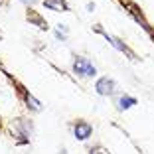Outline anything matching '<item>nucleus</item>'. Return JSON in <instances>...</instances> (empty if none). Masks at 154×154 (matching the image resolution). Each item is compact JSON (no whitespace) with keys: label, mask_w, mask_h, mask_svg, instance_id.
<instances>
[{"label":"nucleus","mask_w":154,"mask_h":154,"mask_svg":"<svg viewBox=\"0 0 154 154\" xmlns=\"http://www.w3.org/2000/svg\"><path fill=\"white\" fill-rule=\"evenodd\" d=\"M73 69H75V73H79V75H83V77H93L95 75V65L91 63L89 59L81 57V55H75V59H73Z\"/></svg>","instance_id":"1"},{"label":"nucleus","mask_w":154,"mask_h":154,"mask_svg":"<svg viewBox=\"0 0 154 154\" xmlns=\"http://www.w3.org/2000/svg\"><path fill=\"white\" fill-rule=\"evenodd\" d=\"M95 89L99 95H113L115 89H117V85H115L113 79H109V77H101L99 81L95 83Z\"/></svg>","instance_id":"2"},{"label":"nucleus","mask_w":154,"mask_h":154,"mask_svg":"<svg viewBox=\"0 0 154 154\" xmlns=\"http://www.w3.org/2000/svg\"><path fill=\"white\" fill-rule=\"evenodd\" d=\"M73 132H75L77 140H87L91 136V132H93V128H91V125L87 121H77L75 127H73Z\"/></svg>","instance_id":"3"},{"label":"nucleus","mask_w":154,"mask_h":154,"mask_svg":"<svg viewBox=\"0 0 154 154\" xmlns=\"http://www.w3.org/2000/svg\"><path fill=\"white\" fill-rule=\"evenodd\" d=\"M44 6L48 10H55V12H65L67 10V4L63 0H44Z\"/></svg>","instance_id":"4"},{"label":"nucleus","mask_w":154,"mask_h":154,"mask_svg":"<svg viewBox=\"0 0 154 154\" xmlns=\"http://www.w3.org/2000/svg\"><path fill=\"white\" fill-rule=\"evenodd\" d=\"M132 105H136V99L134 97H131V95H122L121 99H119V109H131Z\"/></svg>","instance_id":"5"},{"label":"nucleus","mask_w":154,"mask_h":154,"mask_svg":"<svg viewBox=\"0 0 154 154\" xmlns=\"http://www.w3.org/2000/svg\"><path fill=\"white\" fill-rule=\"evenodd\" d=\"M28 20H30V22H34L38 28H42V30H45V28H48V26H45V20H42L40 16H38V14H34V12H28Z\"/></svg>","instance_id":"6"},{"label":"nucleus","mask_w":154,"mask_h":154,"mask_svg":"<svg viewBox=\"0 0 154 154\" xmlns=\"http://www.w3.org/2000/svg\"><path fill=\"white\" fill-rule=\"evenodd\" d=\"M89 154H109V150L105 148V146H101V144H97V146H93V148L89 150Z\"/></svg>","instance_id":"7"},{"label":"nucleus","mask_w":154,"mask_h":154,"mask_svg":"<svg viewBox=\"0 0 154 154\" xmlns=\"http://www.w3.org/2000/svg\"><path fill=\"white\" fill-rule=\"evenodd\" d=\"M26 101H28V103H30V107H32L34 111H40V103H38V101L34 99L32 95H26Z\"/></svg>","instance_id":"8"},{"label":"nucleus","mask_w":154,"mask_h":154,"mask_svg":"<svg viewBox=\"0 0 154 154\" xmlns=\"http://www.w3.org/2000/svg\"><path fill=\"white\" fill-rule=\"evenodd\" d=\"M65 32H67V30H65V26H63V24H59V28L55 30V36L61 38V40H65Z\"/></svg>","instance_id":"9"},{"label":"nucleus","mask_w":154,"mask_h":154,"mask_svg":"<svg viewBox=\"0 0 154 154\" xmlns=\"http://www.w3.org/2000/svg\"><path fill=\"white\" fill-rule=\"evenodd\" d=\"M24 4H32V2H36V0H22Z\"/></svg>","instance_id":"10"},{"label":"nucleus","mask_w":154,"mask_h":154,"mask_svg":"<svg viewBox=\"0 0 154 154\" xmlns=\"http://www.w3.org/2000/svg\"><path fill=\"white\" fill-rule=\"evenodd\" d=\"M0 4H2V0H0Z\"/></svg>","instance_id":"11"},{"label":"nucleus","mask_w":154,"mask_h":154,"mask_svg":"<svg viewBox=\"0 0 154 154\" xmlns=\"http://www.w3.org/2000/svg\"><path fill=\"white\" fill-rule=\"evenodd\" d=\"M61 154H65V152H61Z\"/></svg>","instance_id":"12"}]
</instances>
